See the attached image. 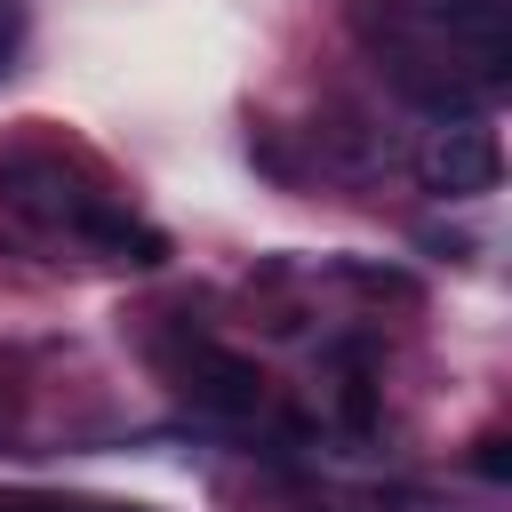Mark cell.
<instances>
[{
  "instance_id": "1",
  "label": "cell",
  "mask_w": 512,
  "mask_h": 512,
  "mask_svg": "<svg viewBox=\"0 0 512 512\" xmlns=\"http://www.w3.org/2000/svg\"><path fill=\"white\" fill-rule=\"evenodd\" d=\"M0 192H8V208L40 216V224H64V232H80V216L96 208V192L48 152H8L0 160Z\"/></svg>"
},
{
  "instance_id": "2",
  "label": "cell",
  "mask_w": 512,
  "mask_h": 512,
  "mask_svg": "<svg viewBox=\"0 0 512 512\" xmlns=\"http://www.w3.org/2000/svg\"><path fill=\"white\" fill-rule=\"evenodd\" d=\"M176 392H184L192 408H208V416H256V400H264V376H256V360H248V352L192 344V352L176 360Z\"/></svg>"
},
{
  "instance_id": "3",
  "label": "cell",
  "mask_w": 512,
  "mask_h": 512,
  "mask_svg": "<svg viewBox=\"0 0 512 512\" xmlns=\"http://www.w3.org/2000/svg\"><path fill=\"white\" fill-rule=\"evenodd\" d=\"M424 184L440 192V200H480V192H496L504 184V152H496V136L472 120V128H448L432 152H424Z\"/></svg>"
},
{
  "instance_id": "4",
  "label": "cell",
  "mask_w": 512,
  "mask_h": 512,
  "mask_svg": "<svg viewBox=\"0 0 512 512\" xmlns=\"http://www.w3.org/2000/svg\"><path fill=\"white\" fill-rule=\"evenodd\" d=\"M472 472L504 488V480H512V440H504V432H480V440H472Z\"/></svg>"
},
{
  "instance_id": "5",
  "label": "cell",
  "mask_w": 512,
  "mask_h": 512,
  "mask_svg": "<svg viewBox=\"0 0 512 512\" xmlns=\"http://www.w3.org/2000/svg\"><path fill=\"white\" fill-rule=\"evenodd\" d=\"M344 280H352V288H368V296H416V280H408V272H376V264H344Z\"/></svg>"
},
{
  "instance_id": "6",
  "label": "cell",
  "mask_w": 512,
  "mask_h": 512,
  "mask_svg": "<svg viewBox=\"0 0 512 512\" xmlns=\"http://www.w3.org/2000/svg\"><path fill=\"white\" fill-rule=\"evenodd\" d=\"M16 48H24V8H16V0H0V80L16 72Z\"/></svg>"
},
{
  "instance_id": "7",
  "label": "cell",
  "mask_w": 512,
  "mask_h": 512,
  "mask_svg": "<svg viewBox=\"0 0 512 512\" xmlns=\"http://www.w3.org/2000/svg\"><path fill=\"white\" fill-rule=\"evenodd\" d=\"M0 512H88V504H56V496H0Z\"/></svg>"
},
{
  "instance_id": "8",
  "label": "cell",
  "mask_w": 512,
  "mask_h": 512,
  "mask_svg": "<svg viewBox=\"0 0 512 512\" xmlns=\"http://www.w3.org/2000/svg\"><path fill=\"white\" fill-rule=\"evenodd\" d=\"M88 512H152V504H88Z\"/></svg>"
}]
</instances>
